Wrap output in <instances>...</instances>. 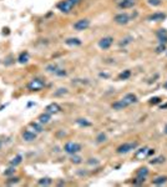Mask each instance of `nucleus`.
I'll return each instance as SVG.
<instances>
[{
	"label": "nucleus",
	"mask_w": 167,
	"mask_h": 187,
	"mask_svg": "<svg viewBox=\"0 0 167 187\" xmlns=\"http://www.w3.org/2000/svg\"><path fill=\"white\" fill-rule=\"evenodd\" d=\"M148 156V147H142V148H139L135 153V157L137 160H144L145 157Z\"/></svg>",
	"instance_id": "10"
},
{
	"label": "nucleus",
	"mask_w": 167,
	"mask_h": 187,
	"mask_svg": "<svg viewBox=\"0 0 167 187\" xmlns=\"http://www.w3.org/2000/svg\"><path fill=\"white\" fill-rule=\"evenodd\" d=\"M55 75H57V76H65V75H66V71H65L64 69H59V70L56 71Z\"/></svg>",
	"instance_id": "36"
},
{
	"label": "nucleus",
	"mask_w": 167,
	"mask_h": 187,
	"mask_svg": "<svg viewBox=\"0 0 167 187\" xmlns=\"http://www.w3.org/2000/svg\"><path fill=\"white\" fill-rule=\"evenodd\" d=\"M131 40H132V37H125V39H122V41L120 43V46H126V45L128 44V43H131Z\"/></svg>",
	"instance_id": "32"
},
{
	"label": "nucleus",
	"mask_w": 167,
	"mask_h": 187,
	"mask_svg": "<svg viewBox=\"0 0 167 187\" xmlns=\"http://www.w3.org/2000/svg\"><path fill=\"white\" fill-rule=\"evenodd\" d=\"M39 122L40 124H43V125H45V124H48V122H50V120H51V115L49 114V112H45V114H41L40 116H39Z\"/></svg>",
	"instance_id": "16"
},
{
	"label": "nucleus",
	"mask_w": 167,
	"mask_h": 187,
	"mask_svg": "<svg viewBox=\"0 0 167 187\" xmlns=\"http://www.w3.org/2000/svg\"><path fill=\"white\" fill-rule=\"evenodd\" d=\"M165 134L167 135V124H166V126H165Z\"/></svg>",
	"instance_id": "40"
},
{
	"label": "nucleus",
	"mask_w": 167,
	"mask_h": 187,
	"mask_svg": "<svg viewBox=\"0 0 167 187\" xmlns=\"http://www.w3.org/2000/svg\"><path fill=\"white\" fill-rule=\"evenodd\" d=\"M137 146H139L137 142H126V144L120 145L117 150H116V152L117 153H127V152L132 151V150H135Z\"/></svg>",
	"instance_id": "4"
},
{
	"label": "nucleus",
	"mask_w": 167,
	"mask_h": 187,
	"mask_svg": "<svg viewBox=\"0 0 167 187\" xmlns=\"http://www.w3.org/2000/svg\"><path fill=\"white\" fill-rule=\"evenodd\" d=\"M21 161H23V155H16L14 159L10 161V166H15V167H16L18 165L21 164Z\"/></svg>",
	"instance_id": "21"
},
{
	"label": "nucleus",
	"mask_w": 167,
	"mask_h": 187,
	"mask_svg": "<svg viewBox=\"0 0 167 187\" xmlns=\"http://www.w3.org/2000/svg\"><path fill=\"white\" fill-rule=\"evenodd\" d=\"M19 180H20V178L19 177H10L9 178V180H6V185H15V184H18V182H19Z\"/></svg>",
	"instance_id": "31"
},
{
	"label": "nucleus",
	"mask_w": 167,
	"mask_h": 187,
	"mask_svg": "<svg viewBox=\"0 0 167 187\" xmlns=\"http://www.w3.org/2000/svg\"><path fill=\"white\" fill-rule=\"evenodd\" d=\"M135 0H124V1H121L120 4H117V5L121 8V9H128V8H132L133 5H135Z\"/></svg>",
	"instance_id": "15"
},
{
	"label": "nucleus",
	"mask_w": 167,
	"mask_h": 187,
	"mask_svg": "<svg viewBox=\"0 0 167 187\" xmlns=\"http://www.w3.org/2000/svg\"><path fill=\"white\" fill-rule=\"evenodd\" d=\"M23 139L25 141H28V142H30V141H34L36 139V134L34 131H30V130H25L23 132Z\"/></svg>",
	"instance_id": "13"
},
{
	"label": "nucleus",
	"mask_w": 167,
	"mask_h": 187,
	"mask_svg": "<svg viewBox=\"0 0 167 187\" xmlns=\"http://www.w3.org/2000/svg\"><path fill=\"white\" fill-rule=\"evenodd\" d=\"M37 184H39L40 186H50L52 184V180L49 177H44V178H40V180L37 181Z\"/></svg>",
	"instance_id": "22"
},
{
	"label": "nucleus",
	"mask_w": 167,
	"mask_h": 187,
	"mask_svg": "<svg viewBox=\"0 0 167 187\" xmlns=\"http://www.w3.org/2000/svg\"><path fill=\"white\" fill-rule=\"evenodd\" d=\"M150 5H153V6H158L161 4V0H147Z\"/></svg>",
	"instance_id": "33"
},
{
	"label": "nucleus",
	"mask_w": 167,
	"mask_h": 187,
	"mask_svg": "<svg viewBox=\"0 0 167 187\" xmlns=\"http://www.w3.org/2000/svg\"><path fill=\"white\" fill-rule=\"evenodd\" d=\"M26 87H28V90H30V91H40L41 89L45 87V80L44 79H40V77H35L26 85Z\"/></svg>",
	"instance_id": "2"
},
{
	"label": "nucleus",
	"mask_w": 167,
	"mask_h": 187,
	"mask_svg": "<svg viewBox=\"0 0 167 187\" xmlns=\"http://www.w3.org/2000/svg\"><path fill=\"white\" fill-rule=\"evenodd\" d=\"M70 160H71V162H72V164H75V165H79V164H81V162H82V159L80 156H77L76 153H75V155H71V159H70Z\"/></svg>",
	"instance_id": "27"
},
{
	"label": "nucleus",
	"mask_w": 167,
	"mask_h": 187,
	"mask_svg": "<svg viewBox=\"0 0 167 187\" xmlns=\"http://www.w3.org/2000/svg\"><path fill=\"white\" fill-rule=\"evenodd\" d=\"M100 76H101V77H108V74H104V72H101V74H100Z\"/></svg>",
	"instance_id": "38"
},
{
	"label": "nucleus",
	"mask_w": 167,
	"mask_h": 187,
	"mask_svg": "<svg viewBox=\"0 0 167 187\" xmlns=\"http://www.w3.org/2000/svg\"><path fill=\"white\" fill-rule=\"evenodd\" d=\"M125 107H127V105L122 101V100H119V101H116V102L112 104V109H114V110H117V111H119V110H124Z\"/></svg>",
	"instance_id": "17"
},
{
	"label": "nucleus",
	"mask_w": 167,
	"mask_h": 187,
	"mask_svg": "<svg viewBox=\"0 0 167 187\" xmlns=\"http://www.w3.org/2000/svg\"><path fill=\"white\" fill-rule=\"evenodd\" d=\"M112 43H114V37L112 36H105V37H102V39L99 41V46H100V49L106 50V49H108L111 46Z\"/></svg>",
	"instance_id": "6"
},
{
	"label": "nucleus",
	"mask_w": 167,
	"mask_h": 187,
	"mask_svg": "<svg viewBox=\"0 0 167 187\" xmlns=\"http://www.w3.org/2000/svg\"><path fill=\"white\" fill-rule=\"evenodd\" d=\"M76 124L79 125V126H81V127H89V126H91V122L87 121L86 119H77Z\"/></svg>",
	"instance_id": "23"
},
{
	"label": "nucleus",
	"mask_w": 167,
	"mask_h": 187,
	"mask_svg": "<svg viewBox=\"0 0 167 187\" xmlns=\"http://www.w3.org/2000/svg\"><path fill=\"white\" fill-rule=\"evenodd\" d=\"M18 61L20 62V64H26V62L29 61V52L28 51L21 52L19 55V57H18Z\"/></svg>",
	"instance_id": "18"
},
{
	"label": "nucleus",
	"mask_w": 167,
	"mask_h": 187,
	"mask_svg": "<svg viewBox=\"0 0 167 187\" xmlns=\"http://www.w3.org/2000/svg\"><path fill=\"white\" fill-rule=\"evenodd\" d=\"M121 100H122V101L126 104L127 106H130V105H132V104H136L137 102V96H136L135 94H126Z\"/></svg>",
	"instance_id": "9"
},
{
	"label": "nucleus",
	"mask_w": 167,
	"mask_h": 187,
	"mask_svg": "<svg viewBox=\"0 0 167 187\" xmlns=\"http://www.w3.org/2000/svg\"><path fill=\"white\" fill-rule=\"evenodd\" d=\"M161 102V99L160 97H152L150 100V104H152V105H156V104H160Z\"/></svg>",
	"instance_id": "35"
},
{
	"label": "nucleus",
	"mask_w": 167,
	"mask_h": 187,
	"mask_svg": "<svg viewBox=\"0 0 167 187\" xmlns=\"http://www.w3.org/2000/svg\"><path fill=\"white\" fill-rule=\"evenodd\" d=\"M115 23L119 24V25H126L128 21H130V15L125 14V12H121V14H117L114 18Z\"/></svg>",
	"instance_id": "7"
},
{
	"label": "nucleus",
	"mask_w": 167,
	"mask_h": 187,
	"mask_svg": "<svg viewBox=\"0 0 167 187\" xmlns=\"http://www.w3.org/2000/svg\"><path fill=\"white\" fill-rule=\"evenodd\" d=\"M15 166H10L9 168H6L5 171H4V176H8V177H10V176H12V175L15 173Z\"/></svg>",
	"instance_id": "25"
},
{
	"label": "nucleus",
	"mask_w": 167,
	"mask_h": 187,
	"mask_svg": "<svg viewBox=\"0 0 167 187\" xmlns=\"http://www.w3.org/2000/svg\"><path fill=\"white\" fill-rule=\"evenodd\" d=\"M90 26V20L89 19H80L74 24V29L76 31H82Z\"/></svg>",
	"instance_id": "5"
},
{
	"label": "nucleus",
	"mask_w": 167,
	"mask_h": 187,
	"mask_svg": "<svg viewBox=\"0 0 167 187\" xmlns=\"http://www.w3.org/2000/svg\"><path fill=\"white\" fill-rule=\"evenodd\" d=\"M60 68L57 65H55V64H50V65H48L46 66V71L48 72H52V74H56V71L59 70Z\"/></svg>",
	"instance_id": "24"
},
{
	"label": "nucleus",
	"mask_w": 167,
	"mask_h": 187,
	"mask_svg": "<svg viewBox=\"0 0 167 187\" xmlns=\"http://www.w3.org/2000/svg\"><path fill=\"white\" fill-rule=\"evenodd\" d=\"M80 1H81V0H62V1H60L56 6H57V9H59L61 12L68 14V12L71 11Z\"/></svg>",
	"instance_id": "1"
},
{
	"label": "nucleus",
	"mask_w": 167,
	"mask_h": 187,
	"mask_svg": "<svg viewBox=\"0 0 167 187\" xmlns=\"http://www.w3.org/2000/svg\"><path fill=\"white\" fill-rule=\"evenodd\" d=\"M165 162V157L164 156H158L156 157V159H152L151 161H150V164L151 165H157V164H164Z\"/></svg>",
	"instance_id": "26"
},
{
	"label": "nucleus",
	"mask_w": 167,
	"mask_h": 187,
	"mask_svg": "<svg viewBox=\"0 0 167 187\" xmlns=\"http://www.w3.org/2000/svg\"><path fill=\"white\" fill-rule=\"evenodd\" d=\"M65 94H68V90H66L65 87H60L59 90L54 92V96H62V95H65Z\"/></svg>",
	"instance_id": "30"
},
{
	"label": "nucleus",
	"mask_w": 167,
	"mask_h": 187,
	"mask_svg": "<svg viewBox=\"0 0 167 187\" xmlns=\"http://www.w3.org/2000/svg\"><path fill=\"white\" fill-rule=\"evenodd\" d=\"M115 1H116V4H120L121 1H124V0H115Z\"/></svg>",
	"instance_id": "39"
},
{
	"label": "nucleus",
	"mask_w": 167,
	"mask_h": 187,
	"mask_svg": "<svg viewBox=\"0 0 167 187\" xmlns=\"http://www.w3.org/2000/svg\"><path fill=\"white\" fill-rule=\"evenodd\" d=\"M164 50H166V44H160L156 48V52H162Z\"/></svg>",
	"instance_id": "34"
},
{
	"label": "nucleus",
	"mask_w": 167,
	"mask_h": 187,
	"mask_svg": "<svg viewBox=\"0 0 167 187\" xmlns=\"http://www.w3.org/2000/svg\"><path fill=\"white\" fill-rule=\"evenodd\" d=\"M45 111L49 112L50 115H55L57 114V112H60L61 111V107L59 104H56V102H52V104H50V105L46 106V109H45Z\"/></svg>",
	"instance_id": "8"
},
{
	"label": "nucleus",
	"mask_w": 167,
	"mask_h": 187,
	"mask_svg": "<svg viewBox=\"0 0 167 187\" xmlns=\"http://www.w3.org/2000/svg\"><path fill=\"white\" fill-rule=\"evenodd\" d=\"M89 164H90V165H97L99 161L96 160V159H90V160H89Z\"/></svg>",
	"instance_id": "37"
},
{
	"label": "nucleus",
	"mask_w": 167,
	"mask_h": 187,
	"mask_svg": "<svg viewBox=\"0 0 167 187\" xmlns=\"http://www.w3.org/2000/svg\"><path fill=\"white\" fill-rule=\"evenodd\" d=\"M30 127H32L36 132H43L44 131V127H43V124H40V122H30Z\"/></svg>",
	"instance_id": "20"
},
{
	"label": "nucleus",
	"mask_w": 167,
	"mask_h": 187,
	"mask_svg": "<svg viewBox=\"0 0 167 187\" xmlns=\"http://www.w3.org/2000/svg\"><path fill=\"white\" fill-rule=\"evenodd\" d=\"M164 87H165V89H167V82H166V84L164 85Z\"/></svg>",
	"instance_id": "41"
},
{
	"label": "nucleus",
	"mask_w": 167,
	"mask_h": 187,
	"mask_svg": "<svg viewBox=\"0 0 167 187\" xmlns=\"http://www.w3.org/2000/svg\"><path fill=\"white\" fill-rule=\"evenodd\" d=\"M65 44L69 46H79V45H81V40H79L77 37H69L65 40Z\"/></svg>",
	"instance_id": "14"
},
{
	"label": "nucleus",
	"mask_w": 167,
	"mask_h": 187,
	"mask_svg": "<svg viewBox=\"0 0 167 187\" xmlns=\"http://www.w3.org/2000/svg\"><path fill=\"white\" fill-rule=\"evenodd\" d=\"M1 146H3V142H1V141H0V148H1Z\"/></svg>",
	"instance_id": "42"
},
{
	"label": "nucleus",
	"mask_w": 167,
	"mask_h": 187,
	"mask_svg": "<svg viewBox=\"0 0 167 187\" xmlns=\"http://www.w3.org/2000/svg\"><path fill=\"white\" fill-rule=\"evenodd\" d=\"M164 19H166V14H164V12H153L147 18V20H150V21H161Z\"/></svg>",
	"instance_id": "11"
},
{
	"label": "nucleus",
	"mask_w": 167,
	"mask_h": 187,
	"mask_svg": "<svg viewBox=\"0 0 167 187\" xmlns=\"http://www.w3.org/2000/svg\"><path fill=\"white\" fill-rule=\"evenodd\" d=\"M130 75H131V71H130V70H126V71L121 72L119 75V79H120V80H126V79L130 77Z\"/></svg>",
	"instance_id": "28"
},
{
	"label": "nucleus",
	"mask_w": 167,
	"mask_h": 187,
	"mask_svg": "<svg viewBox=\"0 0 167 187\" xmlns=\"http://www.w3.org/2000/svg\"><path fill=\"white\" fill-rule=\"evenodd\" d=\"M106 141V135L104 134V132H101V134H99L97 137H96V142L97 144H102Z\"/></svg>",
	"instance_id": "29"
},
{
	"label": "nucleus",
	"mask_w": 167,
	"mask_h": 187,
	"mask_svg": "<svg viewBox=\"0 0 167 187\" xmlns=\"http://www.w3.org/2000/svg\"><path fill=\"white\" fill-rule=\"evenodd\" d=\"M64 151L69 155H75V153H79L81 151V145L77 142H72V141H69L64 145Z\"/></svg>",
	"instance_id": "3"
},
{
	"label": "nucleus",
	"mask_w": 167,
	"mask_h": 187,
	"mask_svg": "<svg viewBox=\"0 0 167 187\" xmlns=\"http://www.w3.org/2000/svg\"><path fill=\"white\" fill-rule=\"evenodd\" d=\"M156 35H157V39H158V41H160V44H166L167 43V31L165 30V29H160V30L156 32Z\"/></svg>",
	"instance_id": "12"
},
{
	"label": "nucleus",
	"mask_w": 167,
	"mask_h": 187,
	"mask_svg": "<svg viewBox=\"0 0 167 187\" xmlns=\"http://www.w3.org/2000/svg\"><path fill=\"white\" fill-rule=\"evenodd\" d=\"M166 181H167V176H160V177H157V178H155V180L152 181V185L160 186V185L166 184Z\"/></svg>",
	"instance_id": "19"
}]
</instances>
